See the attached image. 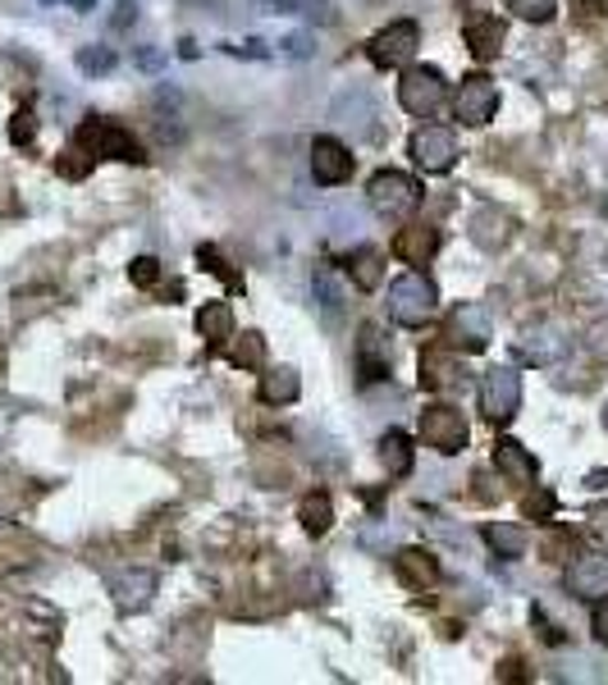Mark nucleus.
<instances>
[{"label": "nucleus", "instance_id": "obj_1", "mask_svg": "<svg viewBox=\"0 0 608 685\" xmlns=\"http://www.w3.org/2000/svg\"><path fill=\"white\" fill-rule=\"evenodd\" d=\"M435 306H439V289L425 274H416V270H408L403 279H393V284H389V316H393V325L421 329L425 320L435 316Z\"/></svg>", "mask_w": 608, "mask_h": 685}, {"label": "nucleus", "instance_id": "obj_2", "mask_svg": "<svg viewBox=\"0 0 608 685\" xmlns=\"http://www.w3.org/2000/svg\"><path fill=\"white\" fill-rule=\"evenodd\" d=\"M74 142H78L87 155H97V161H124V165H142V161H146L142 146H138V138H133L129 129H119V123L97 119V115H87V119L78 123Z\"/></svg>", "mask_w": 608, "mask_h": 685}, {"label": "nucleus", "instance_id": "obj_3", "mask_svg": "<svg viewBox=\"0 0 608 685\" xmlns=\"http://www.w3.org/2000/svg\"><path fill=\"white\" fill-rule=\"evenodd\" d=\"M367 202L380 220H408V215L421 206V183L403 170H380L367 183Z\"/></svg>", "mask_w": 608, "mask_h": 685}, {"label": "nucleus", "instance_id": "obj_4", "mask_svg": "<svg viewBox=\"0 0 608 685\" xmlns=\"http://www.w3.org/2000/svg\"><path fill=\"white\" fill-rule=\"evenodd\" d=\"M416 434H421V444L435 448L439 457H458L467 448V439H471L463 412L448 407V402H431V407L421 412V421H416Z\"/></svg>", "mask_w": 608, "mask_h": 685}, {"label": "nucleus", "instance_id": "obj_5", "mask_svg": "<svg viewBox=\"0 0 608 685\" xmlns=\"http://www.w3.org/2000/svg\"><path fill=\"white\" fill-rule=\"evenodd\" d=\"M444 97H448V83H444L439 69H431V65H408L403 69V78H399V106L408 115L431 119L444 106Z\"/></svg>", "mask_w": 608, "mask_h": 685}, {"label": "nucleus", "instance_id": "obj_6", "mask_svg": "<svg viewBox=\"0 0 608 685\" xmlns=\"http://www.w3.org/2000/svg\"><path fill=\"white\" fill-rule=\"evenodd\" d=\"M517 407H522V376H517L512 366L485 370V380H480V412H485V421L508 425L517 416Z\"/></svg>", "mask_w": 608, "mask_h": 685}, {"label": "nucleus", "instance_id": "obj_7", "mask_svg": "<svg viewBox=\"0 0 608 685\" xmlns=\"http://www.w3.org/2000/svg\"><path fill=\"white\" fill-rule=\"evenodd\" d=\"M416 46H421V28L412 19H399V23L380 28V33L367 42V59L376 69H399L416 55Z\"/></svg>", "mask_w": 608, "mask_h": 685}, {"label": "nucleus", "instance_id": "obj_8", "mask_svg": "<svg viewBox=\"0 0 608 685\" xmlns=\"http://www.w3.org/2000/svg\"><path fill=\"white\" fill-rule=\"evenodd\" d=\"M499 110V87L495 78H485V74H467L458 83V91H453V115H458L467 129H480V123H490Z\"/></svg>", "mask_w": 608, "mask_h": 685}, {"label": "nucleus", "instance_id": "obj_9", "mask_svg": "<svg viewBox=\"0 0 608 685\" xmlns=\"http://www.w3.org/2000/svg\"><path fill=\"white\" fill-rule=\"evenodd\" d=\"M444 338L453 342V348H463V352H485V348H490V338H495L490 311H485L480 302H463L448 316V334Z\"/></svg>", "mask_w": 608, "mask_h": 685}, {"label": "nucleus", "instance_id": "obj_10", "mask_svg": "<svg viewBox=\"0 0 608 685\" xmlns=\"http://www.w3.org/2000/svg\"><path fill=\"white\" fill-rule=\"evenodd\" d=\"M412 165L421 170V174H448L453 170V161H458V142H453V133L448 129H416L412 133Z\"/></svg>", "mask_w": 608, "mask_h": 685}, {"label": "nucleus", "instance_id": "obj_11", "mask_svg": "<svg viewBox=\"0 0 608 685\" xmlns=\"http://www.w3.org/2000/svg\"><path fill=\"white\" fill-rule=\"evenodd\" d=\"M357 170V155L339 142V138H316L312 142V178L321 183V188H339V183H348Z\"/></svg>", "mask_w": 608, "mask_h": 685}, {"label": "nucleus", "instance_id": "obj_12", "mask_svg": "<svg viewBox=\"0 0 608 685\" xmlns=\"http://www.w3.org/2000/svg\"><path fill=\"white\" fill-rule=\"evenodd\" d=\"M393 370V352H389V338L380 334V325H361V338H357V384H380L389 380Z\"/></svg>", "mask_w": 608, "mask_h": 685}, {"label": "nucleus", "instance_id": "obj_13", "mask_svg": "<svg viewBox=\"0 0 608 685\" xmlns=\"http://www.w3.org/2000/svg\"><path fill=\"white\" fill-rule=\"evenodd\" d=\"M567 595L586 599V604L608 599V553H586V557H576V563L567 567Z\"/></svg>", "mask_w": 608, "mask_h": 685}, {"label": "nucleus", "instance_id": "obj_14", "mask_svg": "<svg viewBox=\"0 0 608 685\" xmlns=\"http://www.w3.org/2000/svg\"><path fill=\"white\" fill-rule=\"evenodd\" d=\"M416 380H421L425 393H444V389H458L467 380V366H463L458 352H448V348H425Z\"/></svg>", "mask_w": 608, "mask_h": 685}, {"label": "nucleus", "instance_id": "obj_15", "mask_svg": "<svg viewBox=\"0 0 608 685\" xmlns=\"http://www.w3.org/2000/svg\"><path fill=\"white\" fill-rule=\"evenodd\" d=\"M567 348L572 342L563 338L558 325H535V329H526L522 338H517V357H522L526 366H558L567 357Z\"/></svg>", "mask_w": 608, "mask_h": 685}, {"label": "nucleus", "instance_id": "obj_16", "mask_svg": "<svg viewBox=\"0 0 608 685\" xmlns=\"http://www.w3.org/2000/svg\"><path fill=\"white\" fill-rule=\"evenodd\" d=\"M393 576H399L412 595H425V589L439 585V563H435V553H425V548H399L393 553Z\"/></svg>", "mask_w": 608, "mask_h": 685}, {"label": "nucleus", "instance_id": "obj_17", "mask_svg": "<svg viewBox=\"0 0 608 685\" xmlns=\"http://www.w3.org/2000/svg\"><path fill=\"white\" fill-rule=\"evenodd\" d=\"M495 466L508 485H535L540 480V461L517 439H495Z\"/></svg>", "mask_w": 608, "mask_h": 685}, {"label": "nucleus", "instance_id": "obj_18", "mask_svg": "<svg viewBox=\"0 0 608 685\" xmlns=\"http://www.w3.org/2000/svg\"><path fill=\"white\" fill-rule=\"evenodd\" d=\"M435 252H439V229H431V225H408L393 233V257L408 265H425Z\"/></svg>", "mask_w": 608, "mask_h": 685}, {"label": "nucleus", "instance_id": "obj_19", "mask_svg": "<svg viewBox=\"0 0 608 685\" xmlns=\"http://www.w3.org/2000/svg\"><path fill=\"white\" fill-rule=\"evenodd\" d=\"M463 37H467V51L485 65V59H495L499 46H503V23L495 14H471L463 23Z\"/></svg>", "mask_w": 608, "mask_h": 685}, {"label": "nucleus", "instance_id": "obj_20", "mask_svg": "<svg viewBox=\"0 0 608 685\" xmlns=\"http://www.w3.org/2000/svg\"><path fill=\"white\" fill-rule=\"evenodd\" d=\"M197 334L206 338V352L225 348V338H234V311H229V302H206L197 311Z\"/></svg>", "mask_w": 608, "mask_h": 685}, {"label": "nucleus", "instance_id": "obj_21", "mask_svg": "<svg viewBox=\"0 0 608 685\" xmlns=\"http://www.w3.org/2000/svg\"><path fill=\"white\" fill-rule=\"evenodd\" d=\"M329 119H334V123H344V129L367 133V129H371V119H376V110H371V97H367V91H344V97L334 101Z\"/></svg>", "mask_w": 608, "mask_h": 685}, {"label": "nucleus", "instance_id": "obj_22", "mask_svg": "<svg viewBox=\"0 0 608 685\" xmlns=\"http://www.w3.org/2000/svg\"><path fill=\"white\" fill-rule=\"evenodd\" d=\"M297 393H302L297 370H289V366L261 376V402H270V407H289V402H297Z\"/></svg>", "mask_w": 608, "mask_h": 685}, {"label": "nucleus", "instance_id": "obj_23", "mask_svg": "<svg viewBox=\"0 0 608 685\" xmlns=\"http://www.w3.org/2000/svg\"><path fill=\"white\" fill-rule=\"evenodd\" d=\"M380 461H384V471L393 480H403L412 471V439H408L403 430H389L384 439H380Z\"/></svg>", "mask_w": 608, "mask_h": 685}, {"label": "nucleus", "instance_id": "obj_24", "mask_svg": "<svg viewBox=\"0 0 608 685\" xmlns=\"http://www.w3.org/2000/svg\"><path fill=\"white\" fill-rule=\"evenodd\" d=\"M297 521H302V531H307L312 540H321V535L329 531V525H334V503H329V493H307V498H302Z\"/></svg>", "mask_w": 608, "mask_h": 685}, {"label": "nucleus", "instance_id": "obj_25", "mask_svg": "<svg viewBox=\"0 0 608 685\" xmlns=\"http://www.w3.org/2000/svg\"><path fill=\"white\" fill-rule=\"evenodd\" d=\"M348 274H352V284L361 293H371V289H380V279H384V257L376 252V247H361L357 257H348Z\"/></svg>", "mask_w": 608, "mask_h": 685}, {"label": "nucleus", "instance_id": "obj_26", "mask_svg": "<svg viewBox=\"0 0 608 685\" xmlns=\"http://www.w3.org/2000/svg\"><path fill=\"white\" fill-rule=\"evenodd\" d=\"M485 540H490V548H495L499 557H522V553H526V531H522V525H512V521L485 525Z\"/></svg>", "mask_w": 608, "mask_h": 685}, {"label": "nucleus", "instance_id": "obj_27", "mask_svg": "<svg viewBox=\"0 0 608 685\" xmlns=\"http://www.w3.org/2000/svg\"><path fill=\"white\" fill-rule=\"evenodd\" d=\"M156 589V576L151 572H129L124 580H115V595H119V608H142Z\"/></svg>", "mask_w": 608, "mask_h": 685}, {"label": "nucleus", "instance_id": "obj_28", "mask_svg": "<svg viewBox=\"0 0 608 685\" xmlns=\"http://www.w3.org/2000/svg\"><path fill=\"white\" fill-rule=\"evenodd\" d=\"M229 361H234L238 370H261V366H265V338H261V334H242V338L234 342Z\"/></svg>", "mask_w": 608, "mask_h": 685}, {"label": "nucleus", "instance_id": "obj_29", "mask_svg": "<svg viewBox=\"0 0 608 685\" xmlns=\"http://www.w3.org/2000/svg\"><path fill=\"white\" fill-rule=\"evenodd\" d=\"M522 23H550L558 14V0H503Z\"/></svg>", "mask_w": 608, "mask_h": 685}, {"label": "nucleus", "instance_id": "obj_30", "mask_svg": "<svg viewBox=\"0 0 608 685\" xmlns=\"http://www.w3.org/2000/svg\"><path fill=\"white\" fill-rule=\"evenodd\" d=\"M197 261H202V270H210V274H220L229 289H242V274L220 257V247H197Z\"/></svg>", "mask_w": 608, "mask_h": 685}, {"label": "nucleus", "instance_id": "obj_31", "mask_svg": "<svg viewBox=\"0 0 608 685\" xmlns=\"http://www.w3.org/2000/svg\"><path fill=\"white\" fill-rule=\"evenodd\" d=\"M93 165H97V155H87L78 142H74V146H69V151L55 161V170L65 174V178H87V170H93Z\"/></svg>", "mask_w": 608, "mask_h": 685}, {"label": "nucleus", "instance_id": "obj_32", "mask_svg": "<svg viewBox=\"0 0 608 685\" xmlns=\"http://www.w3.org/2000/svg\"><path fill=\"white\" fill-rule=\"evenodd\" d=\"M78 69L83 74H110L115 69V51L110 46H83L78 51Z\"/></svg>", "mask_w": 608, "mask_h": 685}, {"label": "nucleus", "instance_id": "obj_33", "mask_svg": "<svg viewBox=\"0 0 608 685\" xmlns=\"http://www.w3.org/2000/svg\"><path fill=\"white\" fill-rule=\"evenodd\" d=\"M316 297H321V306L329 311V316H339V306H344V289L334 284V274H329V270H316Z\"/></svg>", "mask_w": 608, "mask_h": 685}, {"label": "nucleus", "instance_id": "obj_34", "mask_svg": "<svg viewBox=\"0 0 608 685\" xmlns=\"http://www.w3.org/2000/svg\"><path fill=\"white\" fill-rule=\"evenodd\" d=\"M33 138H37V115L23 106V110H14V119H10V142H14V146H28Z\"/></svg>", "mask_w": 608, "mask_h": 685}, {"label": "nucleus", "instance_id": "obj_35", "mask_svg": "<svg viewBox=\"0 0 608 685\" xmlns=\"http://www.w3.org/2000/svg\"><path fill=\"white\" fill-rule=\"evenodd\" d=\"M129 279H133L138 289H151V284L161 279V261H156V257H138V261L129 265Z\"/></svg>", "mask_w": 608, "mask_h": 685}, {"label": "nucleus", "instance_id": "obj_36", "mask_svg": "<svg viewBox=\"0 0 608 685\" xmlns=\"http://www.w3.org/2000/svg\"><path fill=\"white\" fill-rule=\"evenodd\" d=\"M275 55H284V59H307V55H316V42L312 37H284V42H275Z\"/></svg>", "mask_w": 608, "mask_h": 685}, {"label": "nucleus", "instance_id": "obj_37", "mask_svg": "<svg viewBox=\"0 0 608 685\" xmlns=\"http://www.w3.org/2000/svg\"><path fill=\"white\" fill-rule=\"evenodd\" d=\"M257 10L261 14H297V10H307V0H257Z\"/></svg>", "mask_w": 608, "mask_h": 685}, {"label": "nucleus", "instance_id": "obj_38", "mask_svg": "<svg viewBox=\"0 0 608 685\" xmlns=\"http://www.w3.org/2000/svg\"><path fill=\"white\" fill-rule=\"evenodd\" d=\"M604 10H608V0H572V14L582 23H595Z\"/></svg>", "mask_w": 608, "mask_h": 685}, {"label": "nucleus", "instance_id": "obj_39", "mask_svg": "<svg viewBox=\"0 0 608 685\" xmlns=\"http://www.w3.org/2000/svg\"><path fill=\"white\" fill-rule=\"evenodd\" d=\"M590 631H595V640H599V644H608V599H599V604H595Z\"/></svg>", "mask_w": 608, "mask_h": 685}, {"label": "nucleus", "instance_id": "obj_40", "mask_svg": "<svg viewBox=\"0 0 608 685\" xmlns=\"http://www.w3.org/2000/svg\"><path fill=\"white\" fill-rule=\"evenodd\" d=\"M133 19H138V6H133V0H119V6H115V19H110V23H115V28H129Z\"/></svg>", "mask_w": 608, "mask_h": 685}, {"label": "nucleus", "instance_id": "obj_41", "mask_svg": "<svg viewBox=\"0 0 608 685\" xmlns=\"http://www.w3.org/2000/svg\"><path fill=\"white\" fill-rule=\"evenodd\" d=\"M46 6H55V0H46ZM59 6H74L78 14H87V10H97V0H59Z\"/></svg>", "mask_w": 608, "mask_h": 685}]
</instances>
